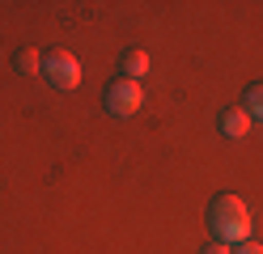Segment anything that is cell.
<instances>
[{
	"mask_svg": "<svg viewBox=\"0 0 263 254\" xmlns=\"http://www.w3.org/2000/svg\"><path fill=\"white\" fill-rule=\"evenodd\" d=\"M208 225L217 233V242L242 246L246 237H251V212H246V203L238 195H217L212 208H208Z\"/></svg>",
	"mask_w": 263,
	"mask_h": 254,
	"instance_id": "1",
	"label": "cell"
},
{
	"mask_svg": "<svg viewBox=\"0 0 263 254\" xmlns=\"http://www.w3.org/2000/svg\"><path fill=\"white\" fill-rule=\"evenodd\" d=\"M43 76L55 85V89H77L81 85V64L72 51H47V60H43Z\"/></svg>",
	"mask_w": 263,
	"mask_h": 254,
	"instance_id": "2",
	"label": "cell"
},
{
	"mask_svg": "<svg viewBox=\"0 0 263 254\" xmlns=\"http://www.w3.org/2000/svg\"><path fill=\"white\" fill-rule=\"evenodd\" d=\"M140 106H144V93H140L136 81H115L110 89H106V110L115 119H132Z\"/></svg>",
	"mask_w": 263,
	"mask_h": 254,
	"instance_id": "3",
	"label": "cell"
},
{
	"mask_svg": "<svg viewBox=\"0 0 263 254\" xmlns=\"http://www.w3.org/2000/svg\"><path fill=\"white\" fill-rule=\"evenodd\" d=\"M221 131L229 135V140H242V135L251 131V114H246L242 106H229V110L221 114Z\"/></svg>",
	"mask_w": 263,
	"mask_h": 254,
	"instance_id": "4",
	"label": "cell"
},
{
	"mask_svg": "<svg viewBox=\"0 0 263 254\" xmlns=\"http://www.w3.org/2000/svg\"><path fill=\"white\" fill-rule=\"evenodd\" d=\"M144 72H149V55H144V51H127V55H123V81H136L140 85Z\"/></svg>",
	"mask_w": 263,
	"mask_h": 254,
	"instance_id": "5",
	"label": "cell"
},
{
	"mask_svg": "<svg viewBox=\"0 0 263 254\" xmlns=\"http://www.w3.org/2000/svg\"><path fill=\"white\" fill-rule=\"evenodd\" d=\"M246 114H255L259 123H263V85H251V89H246V106H242Z\"/></svg>",
	"mask_w": 263,
	"mask_h": 254,
	"instance_id": "6",
	"label": "cell"
},
{
	"mask_svg": "<svg viewBox=\"0 0 263 254\" xmlns=\"http://www.w3.org/2000/svg\"><path fill=\"white\" fill-rule=\"evenodd\" d=\"M17 68H22V72H39V68H43V60H39V51H17Z\"/></svg>",
	"mask_w": 263,
	"mask_h": 254,
	"instance_id": "7",
	"label": "cell"
},
{
	"mask_svg": "<svg viewBox=\"0 0 263 254\" xmlns=\"http://www.w3.org/2000/svg\"><path fill=\"white\" fill-rule=\"evenodd\" d=\"M234 254H263V246H255V242H242V246H234Z\"/></svg>",
	"mask_w": 263,
	"mask_h": 254,
	"instance_id": "8",
	"label": "cell"
},
{
	"mask_svg": "<svg viewBox=\"0 0 263 254\" xmlns=\"http://www.w3.org/2000/svg\"><path fill=\"white\" fill-rule=\"evenodd\" d=\"M204 254H234V250H229L225 242H217V246H204Z\"/></svg>",
	"mask_w": 263,
	"mask_h": 254,
	"instance_id": "9",
	"label": "cell"
}]
</instances>
